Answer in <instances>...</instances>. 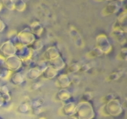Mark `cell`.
<instances>
[{
    "label": "cell",
    "instance_id": "17",
    "mask_svg": "<svg viewBox=\"0 0 127 119\" xmlns=\"http://www.w3.org/2000/svg\"><path fill=\"white\" fill-rule=\"evenodd\" d=\"M4 100H3V98H2V95H1V94L0 93V107L4 104Z\"/></svg>",
    "mask_w": 127,
    "mask_h": 119
},
{
    "label": "cell",
    "instance_id": "10",
    "mask_svg": "<svg viewBox=\"0 0 127 119\" xmlns=\"http://www.w3.org/2000/svg\"><path fill=\"white\" fill-rule=\"evenodd\" d=\"M3 4L5 5V7L10 10H13L14 8V1H4Z\"/></svg>",
    "mask_w": 127,
    "mask_h": 119
},
{
    "label": "cell",
    "instance_id": "16",
    "mask_svg": "<svg viewBox=\"0 0 127 119\" xmlns=\"http://www.w3.org/2000/svg\"><path fill=\"white\" fill-rule=\"evenodd\" d=\"M4 28H5V25H4V22L1 19H0V32L2 31L4 29Z\"/></svg>",
    "mask_w": 127,
    "mask_h": 119
},
{
    "label": "cell",
    "instance_id": "11",
    "mask_svg": "<svg viewBox=\"0 0 127 119\" xmlns=\"http://www.w3.org/2000/svg\"><path fill=\"white\" fill-rule=\"evenodd\" d=\"M28 110H29V106L26 103L22 104L19 106V111L21 113H26V112L28 111Z\"/></svg>",
    "mask_w": 127,
    "mask_h": 119
},
{
    "label": "cell",
    "instance_id": "2",
    "mask_svg": "<svg viewBox=\"0 0 127 119\" xmlns=\"http://www.w3.org/2000/svg\"><path fill=\"white\" fill-rule=\"evenodd\" d=\"M105 110H106L107 115L117 116H119L122 113L123 107L118 101L112 100L106 104Z\"/></svg>",
    "mask_w": 127,
    "mask_h": 119
},
{
    "label": "cell",
    "instance_id": "4",
    "mask_svg": "<svg viewBox=\"0 0 127 119\" xmlns=\"http://www.w3.org/2000/svg\"><path fill=\"white\" fill-rule=\"evenodd\" d=\"M6 65L9 69H11L13 70L17 69L18 67H20L21 62L19 61V59L18 60V57L15 56H10L6 60Z\"/></svg>",
    "mask_w": 127,
    "mask_h": 119
},
{
    "label": "cell",
    "instance_id": "15",
    "mask_svg": "<svg viewBox=\"0 0 127 119\" xmlns=\"http://www.w3.org/2000/svg\"><path fill=\"white\" fill-rule=\"evenodd\" d=\"M41 109L39 108V107H36V108H33V113L34 114H36V115H39V114H40V113H41Z\"/></svg>",
    "mask_w": 127,
    "mask_h": 119
},
{
    "label": "cell",
    "instance_id": "1",
    "mask_svg": "<svg viewBox=\"0 0 127 119\" xmlns=\"http://www.w3.org/2000/svg\"><path fill=\"white\" fill-rule=\"evenodd\" d=\"M77 118L78 119H92L95 116L92 106L89 102H81L76 107Z\"/></svg>",
    "mask_w": 127,
    "mask_h": 119
},
{
    "label": "cell",
    "instance_id": "8",
    "mask_svg": "<svg viewBox=\"0 0 127 119\" xmlns=\"http://www.w3.org/2000/svg\"><path fill=\"white\" fill-rule=\"evenodd\" d=\"M92 95L90 92H86L85 94H83V97H82V102H89L92 100Z\"/></svg>",
    "mask_w": 127,
    "mask_h": 119
},
{
    "label": "cell",
    "instance_id": "21",
    "mask_svg": "<svg viewBox=\"0 0 127 119\" xmlns=\"http://www.w3.org/2000/svg\"><path fill=\"white\" fill-rule=\"evenodd\" d=\"M40 119H44V118H41Z\"/></svg>",
    "mask_w": 127,
    "mask_h": 119
},
{
    "label": "cell",
    "instance_id": "6",
    "mask_svg": "<svg viewBox=\"0 0 127 119\" xmlns=\"http://www.w3.org/2000/svg\"><path fill=\"white\" fill-rule=\"evenodd\" d=\"M57 95L58 99H59L60 101H68V100L70 98V97H71L70 92H69L68 90L65 89H63L59 91Z\"/></svg>",
    "mask_w": 127,
    "mask_h": 119
},
{
    "label": "cell",
    "instance_id": "9",
    "mask_svg": "<svg viewBox=\"0 0 127 119\" xmlns=\"http://www.w3.org/2000/svg\"><path fill=\"white\" fill-rule=\"evenodd\" d=\"M44 103V99L42 98H39L36 101H34L33 103H32V106L33 108H36V107H39L41 105H42Z\"/></svg>",
    "mask_w": 127,
    "mask_h": 119
},
{
    "label": "cell",
    "instance_id": "19",
    "mask_svg": "<svg viewBox=\"0 0 127 119\" xmlns=\"http://www.w3.org/2000/svg\"><path fill=\"white\" fill-rule=\"evenodd\" d=\"M68 119H77V117H75V116H70V117H69Z\"/></svg>",
    "mask_w": 127,
    "mask_h": 119
},
{
    "label": "cell",
    "instance_id": "18",
    "mask_svg": "<svg viewBox=\"0 0 127 119\" xmlns=\"http://www.w3.org/2000/svg\"><path fill=\"white\" fill-rule=\"evenodd\" d=\"M3 67L2 66H0V78L2 77V72H3Z\"/></svg>",
    "mask_w": 127,
    "mask_h": 119
},
{
    "label": "cell",
    "instance_id": "12",
    "mask_svg": "<svg viewBox=\"0 0 127 119\" xmlns=\"http://www.w3.org/2000/svg\"><path fill=\"white\" fill-rule=\"evenodd\" d=\"M0 91H1V94H7V93H9V88L6 85L2 86L0 88Z\"/></svg>",
    "mask_w": 127,
    "mask_h": 119
},
{
    "label": "cell",
    "instance_id": "3",
    "mask_svg": "<svg viewBox=\"0 0 127 119\" xmlns=\"http://www.w3.org/2000/svg\"><path fill=\"white\" fill-rule=\"evenodd\" d=\"M1 51L4 54L7 56H11L16 53V49L15 48L13 45L10 42V41H7L1 45Z\"/></svg>",
    "mask_w": 127,
    "mask_h": 119
},
{
    "label": "cell",
    "instance_id": "7",
    "mask_svg": "<svg viewBox=\"0 0 127 119\" xmlns=\"http://www.w3.org/2000/svg\"><path fill=\"white\" fill-rule=\"evenodd\" d=\"M22 78L23 77L22 76L21 73H16L12 76L11 80H12V82H13L15 84H20L22 82Z\"/></svg>",
    "mask_w": 127,
    "mask_h": 119
},
{
    "label": "cell",
    "instance_id": "14",
    "mask_svg": "<svg viewBox=\"0 0 127 119\" xmlns=\"http://www.w3.org/2000/svg\"><path fill=\"white\" fill-rule=\"evenodd\" d=\"M79 66V65L77 66V63H74L73 65H71V66L69 67L68 69V71H70V72H77L78 69H75V67H77Z\"/></svg>",
    "mask_w": 127,
    "mask_h": 119
},
{
    "label": "cell",
    "instance_id": "20",
    "mask_svg": "<svg viewBox=\"0 0 127 119\" xmlns=\"http://www.w3.org/2000/svg\"><path fill=\"white\" fill-rule=\"evenodd\" d=\"M1 7H2V6H1V3L0 2V10H1Z\"/></svg>",
    "mask_w": 127,
    "mask_h": 119
},
{
    "label": "cell",
    "instance_id": "13",
    "mask_svg": "<svg viewBox=\"0 0 127 119\" xmlns=\"http://www.w3.org/2000/svg\"><path fill=\"white\" fill-rule=\"evenodd\" d=\"M1 95H2L4 102H7H7H9V101H10V99H11V97H10V95L9 93H7V94H1Z\"/></svg>",
    "mask_w": 127,
    "mask_h": 119
},
{
    "label": "cell",
    "instance_id": "5",
    "mask_svg": "<svg viewBox=\"0 0 127 119\" xmlns=\"http://www.w3.org/2000/svg\"><path fill=\"white\" fill-rule=\"evenodd\" d=\"M77 105L74 103H68L63 107V112L65 115L71 116L72 115L75 114Z\"/></svg>",
    "mask_w": 127,
    "mask_h": 119
}]
</instances>
